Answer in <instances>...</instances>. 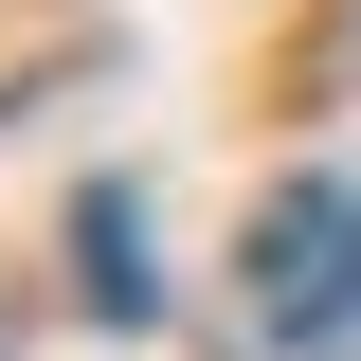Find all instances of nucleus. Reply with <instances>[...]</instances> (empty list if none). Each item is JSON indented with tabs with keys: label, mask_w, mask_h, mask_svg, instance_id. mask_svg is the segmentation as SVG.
Instances as JSON below:
<instances>
[{
	"label": "nucleus",
	"mask_w": 361,
	"mask_h": 361,
	"mask_svg": "<svg viewBox=\"0 0 361 361\" xmlns=\"http://www.w3.org/2000/svg\"><path fill=\"white\" fill-rule=\"evenodd\" d=\"M235 289H253V325L271 343H343V307H361V180H271L253 199V235H235Z\"/></svg>",
	"instance_id": "1"
},
{
	"label": "nucleus",
	"mask_w": 361,
	"mask_h": 361,
	"mask_svg": "<svg viewBox=\"0 0 361 361\" xmlns=\"http://www.w3.org/2000/svg\"><path fill=\"white\" fill-rule=\"evenodd\" d=\"M73 253H90V307H109V325H145V307H163V289H145V217H127V199H90V217H73Z\"/></svg>",
	"instance_id": "2"
},
{
	"label": "nucleus",
	"mask_w": 361,
	"mask_h": 361,
	"mask_svg": "<svg viewBox=\"0 0 361 361\" xmlns=\"http://www.w3.org/2000/svg\"><path fill=\"white\" fill-rule=\"evenodd\" d=\"M325 361H361V307H343V343H325Z\"/></svg>",
	"instance_id": "3"
}]
</instances>
